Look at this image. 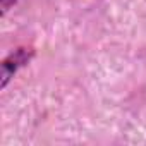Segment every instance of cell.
Wrapping results in <instances>:
<instances>
[{"label": "cell", "instance_id": "6da1fadb", "mask_svg": "<svg viewBox=\"0 0 146 146\" xmlns=\"http://www.w3.org/2000/svg\"><path fill=\"white\" fill-rule=\"evenodd\" d=\"M35 57L33 46H19L12 50L0 64V90H5L9 81L16 76V72L28 65Z\"/></svg>", "mask_w": 146, "mask_h": 146}, {"label": "cell", "instance_id": "7a4b0ae2", "mask_svg": "<svg viewBox=\"0 0 146 146\" xmlns=\"http://www.w3.org/2000/svg\"><path fill=\"white\" fill-rule=\"evenodd\" d=\"M0 2H4V0H0Z\"/></svg>", "mask_w": 146, "mask_h": 146}]
</instances>
